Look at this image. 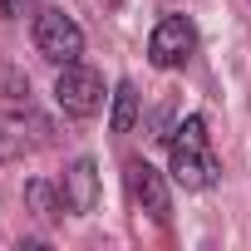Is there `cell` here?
I'll use <instances>...</instances> for the list:
<instances>
[{"instance_id": "52a82bcc", "label": "cell", "mask_w": 251, "mask_h": 251, "mask_svg": "<svg viewBox=\"0 0 251 251\" xmlns=\"http://www.w3.org/2000/svg\"><path fill=\"white\" fill-rule=\"evenodd\" d=\"M133 123H138V89L123 79L113 89V113H108V128L113 133H133Z\"/></svg>"}, {"instance_id": "9c48e42d", "label": "cell", "mask_w": 251, "mask_h": 251, "mask_svg": "<svg viewBox=\"0 0 251 251\" xmlns=\"http://www.w3.org/2000/svg\"><path fill=\"white\" fill-rule=\"evenodd\" d=\"M0 5H5V15H25V10L35 5V0H0Z\"/></svg>"}, {"instance_id": "ba28073f", "label": "cell", "mask_w": 251, "mask_h": 251, "mask_svg": "<svg viewBox=\"0 0 251 251\" xmlns=\"http://www.w3.org/2000/svg\"><path fill=\"white\" fill-rule=\"evenodd\" d=\"M25 202H30L40 217H54V192H50L45 182H30V187H25Z\"/></svg>"}, {"instance_id": "5b68a950", "label": "cell", "mask_w": 251, "mask_h": 251, "mask_svg": "<svg viewBox=\"0 0 251 251\" xmlns=\"http://www.w3.org/2000/svg\"><path fill=\"white\" fill-rule=\"evenodd\" d=\"M123 182H128V197H133V207H138V212H148L153 222H168L173 202H168V182H163V173H158L153 163L133 158V163H128V173H123Z\"/></svg>"}, {"instance_id": "7a4b0ae2", "label": "cell", "mask_w": 251, "mask_h": 251, "mask_svg": "<svg viewBox=\"0 0 251 251\" xmlns=\"http://www.w3.org/2000/svg\"><path fill=\"white\" fill-rule=\"evenodd\" d=\"M54 103L69 113V118H94L103 108V79L99 69L89 64H59V79H54Z\"/></svg>"}, {"instance_id": "8992f818", "label": "cell", "mask_w": 251, "mask_h": 251, "mask_svg": "<svg viewBox=\"0 0 251 251\" xmlns=\"http://www.w3.org/2000/svg\"><path fill=\"white\" fill-rule=\"evenodd\" d=\"M59 207H64V212H74V217H84V212H94V207H99V168H94L89 158H79V163L64 173Z\"/></svg>"}, {"instance_id": "3957f363", "label": "cell", "mask_w": 251, "mask_h": 251, "mask_svg": "<svg viewBox=\"0 0 251 251\" xmlns=\"http://www.w3.org/2000/svg\"><path fill=\"white\" fill-rule=\"evenodd\" d=\"M35 50L50 64H74L84 54V30L64 15V10H40L35 15Z\"/></svg>"}, {"instance_id": "6da1fadb", "label": "cell", "mask_w": 251, "mask_h": 251, "mask_svg": "<svg viewBox=\"0 0 251 251\" xmlns=\"http://www.w3.org/2000/svg\"><path fill=\"white\" fill-rule=\"evenodd\" d=\"M168 168H173V177H177L187 192H207V187L222 177L217 153H212V133H207V118H202V113H187V118L177 123V133H173V143H168Z\"/></svg>"}, {"instance_id": "277c9868", "label": "cell", "mask_w": 251, "mask_h": 251, "mask_svg": "<svg viewBox=\"0 0 251 251\" xmlns=\"http://www.w3.org/2000/svg\"><path fill=\"white\" fill-rule=\"evenodd\" d=\"M192 50H197V30H192L187 15H163V20L153 25V35H148V59H153L158 69L187 64Z\"/></svg>"}]
</instances>
